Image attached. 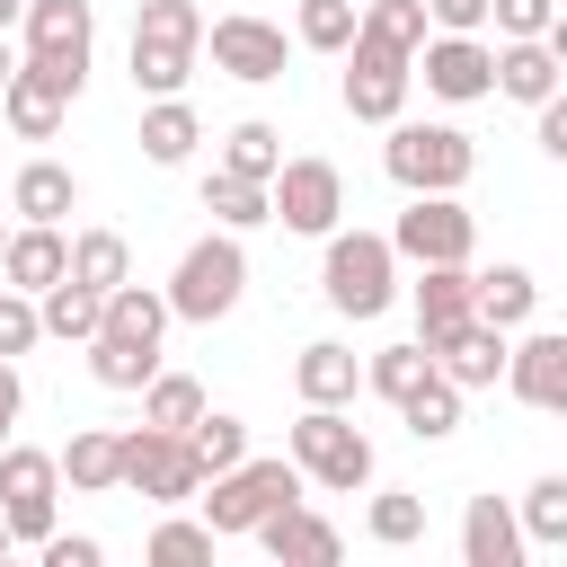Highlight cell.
<instances>
[{
	"label": "cell",
	"instance_id": "29",
	"mask_svg": "<svg viewBox=\"0 0 567 567\" xmlns=\"http://www.w3.org/2000/svg\"><path fill=\"white\" fill-rule=\"evenodd\" d=\"M470 284H478V319H487V328H505V337H514V328L540 310V284H532V266H487V275L470 266Z\"/></svg>",
	"mask_w": 567,
	"mask_h": 567
},
{
	"label": "cell",
	"instance_id": "49",
	"mask_svg": "<svg viewBox=\"0 0 567 567\" xmlns=\"http://www.w3.org/2000/svg\"><path fill=\"white\" fill-rule=\"evenodd\" d=\"M9 71H18V53H9V27H0V89H9Z\"/></svg>",
	"mask_w": 567,
	"mask_h": 567
},
{
	"label": "cell",
	"instance_id": "52",
	"mask_svg": "<svg viewBox=\"0 0 567 567\" xmlns=\"http://www.w3.org/2000/svg\"><path fill=\"white\" fill-rule=\"evenodd\" d=\"M0 248H9V221H0Z\"/></svg>",
	"mask_w": 567,
	"mask_h": 567
},
{
	"label": "cell",
	"instance_id": "23",
	"mask_svg": "<svg viewBox=\"0 0 567 567\" xmlns=\"http://www.w3.org/2000/svg\"><path fill=\"white\" fill-rule=\"evenodd\" d=\"M505 346H514L505 328L470 319V328H452V337L434 346V363H443V372H452L461 390H496V381H505Z\"/></svg>",
	"mask_w": 567,
	"mask_h": 567
},
{
	"label": "cell",
	"instance_id": "35",
	"mask_svg": "<svg viewBox=\"0 0 567 567\" xmlns=\"http://www.w3.org/2000/svg\"><path fill=\"white\" fill-rule=\"evenodd\" d=\"M514 514H523V540L532 549H567V470H540Z\"/></svg>",
	"mask_w": 567,
	"mask_h": 567
},
{
	"label": "cell",
	"instance_id": "4",
	"mask_svg": "<svg viewBox=\"0 0 567 567\" xmlns=\"http://www.w3.org/2000/svg\"><path fill=\"white\" fill-rule=\"evenodd\" d=\"M204 53V9L195 0H142L133 9V89L142 97H177L195 80Z\"/></svg>",
	"mask_w": 567,
	"mask_h": 567
},
{
	"label": "cell",
	"instance_id": "44",
	"mask_svg": "<svg viewBox=\"0 0 567 567\" xmlns=\"http://www.w3.org/2000/svg\"><path fill=\"white\" fill-rule=\"evenodd\" d=\"M532 115H540V151H549V159L567 168V80H558V89H549V97H540Z\"/></svg>",
	"mask_w": 567,
	"mask_h": 567
},
{
	"label": "cell",
	"instance_id": "50",
	"mask_svg": "<svg viewBox=\"0 0 567 567\" xmlns=\"http://www.w3.org/2000/svg\"><path fill=\"white\" fill-rule=\"evenodd\" d=\"M18 18H27V0H0V27H18Z\"/></svg>",
	"mask_w": 567,
	"mask_h": 567
},
{
	"label": "cell",
	"instance_id": "45",
	"mask_svg": "<svg viewBox=\"0 0 567 567\" xmlns=\"http://www.w3.org/2000/svg\"><path fill=\"white\" fill-rule=\"evenodd\" d=\"M106 558V540H89V532H53L44 540V567H97Z\"/></svg>",
	"mask_w": 567,
	"mask_h": 567
},
{
	"label": "cell",
	"instance_id": "41",
	"mask_svg": "<svg viewBox=\"0 0 567 567\" xmlns=\"http://www.w3.org/2000/svg\"><path fill=\"white\" fill-rule=\"evenodd\" d=\"M151 558H159V567H186V558H213V523H204V514H195V523H186V514H168V523L151 532Z\"/></svg>",
	"mask_w": 567,
	"mask_h": 567
},
{
	"label": "cell",
	"instance_id": "21",
	"mask_svg": "<svg viewBox=\"0 0 567 567\" xmlns=\"http://www.w3.org/2000/svg\"><path fill=\"white\" fill-rule=\"evenodd\" d=\"M0 275H9L18 292L62 284V275H71V239H62V221H18V230H9V248H0Z\"/></svg>",
	"mask_w": 567,
	"mask_h": 567
},
{
	"label": "cell",
	"instance_id": "25",
	"mask_svg": "<svg viewBox=\"0 0 567 567\" xmlns=\"http://www.w3.org/2000/svg\"><path fill=\"white\" fill-rule=\"evenodd\" d=\"M558 80H567V71H558V53H549L540 35H514V44H496V97H514V106H540Z\"/></svg>",
	"mask_w": 567,
	"mask_h": 567
},
{
	"label": "cell",
	"instance_id": "8",
	"mask_svg": "<svg viewBox=\"0 0 567 567\" xmlns=\"http://www.w3.org/2000/svg\"><path fill=\"white\" fill-rule=\"evenodd\" d=\"M0 514H9V540L44 549L53 540V514H62V461L9 434L0 443Z\"/></svg>",
	"mask_w": 567,
	"mask_h": 567
},
{
	"label": "cell",
	"instance_id": "10",
	"mask_svg": "<svg viewBox=\"0 0 567 567\" xmlns=\"http://www.w3.org/2000/svg\"><path fill=\"white\" fill-rule=\"evenodd\" d=\"M124 487H133L142 505H195L204 461H195L186 434H168V425H133V434H124Z\"/></svg>",
	"mask_w": 567,
	"mask_h": 567
},
{
	"label": "cell",
	"instance_id": "28",
	"mask_svg": "<svg viewBox=\"0 0 567 567\" xmlns=\"http://www.w3.org/2000/svg\"><path fill=\"white\" fill-rule=\"evenodd\" d=\"M195 142H204V124H195L186 97H151V106H142V159H151V168L195 159Z\"/></svg>",
	"mask_w": 567,
	"mask_h": 567
},
{
	"label": "cell",
	"instance_id": "38",
	"mask_svg": "<svg viewBox=\"0 0 567 567\" xmlns=\"http://www.w3.org/2000/svg\"><path fill=\"white\" fill-rule=\"evenodd\" d=\"M186 443H195V461H204V478H213V470H230V461H248V425H239L230 408H204V416L186 425Z\"/></svg>",
	"mask_w": 567,
	"mask_h": 567
},
{
	"label": "cell",
	"instance_id": "6",
	"mask_svg": "<svg viewBox=\"0 0 567 567\" xmlns=\"http://www.w3.org/2000/svg\"><path fill=\"white\" fill-rule=\"evenodd\" d=\"M381 168L408 186V195H461L470 186V168H478V142L461 133V124H390V142H381Z\"/></svg>",
	"mask_w": 567,
	"mask_h": 567
},
{
	"label": "cell",
	"instance_id": "26",
	"mask_svg": "<svg viewBox=\"0 0 567 567\" xmlns=\"http://www.w3.org/2000/svg\"><path fill=\"white\" fill-rule=\"evenodd\" d=\"M71 204H80V177H71L62 159H27V168L9 177V213H18V221H62Z\"/></svg>",
	"mask_w": 567,
	"mask_h": 567
},
{
	"label": "cell",
	"instance_id": "22",
	"mask_svg": "<svg viewBox=\"0 0 567 567\" xmlns=\"http://www.w3.org/2000/svg\"><path fill=\"white\" fill-rule=\"evenodd\" d=\"M292 390H301L310 408H346V399L363 390V363H354V346H337V337H310V346L292 354Z\"/></svg>",
	"mask_w": 567,
	"mask_h": 567
},
{
	"label": "cell",
	"instance_id": "7",
	"mask_svg": "<svg viewBox=\"0 0 567 567\" xmlns=\"http://www.w3.org/2000/svg\"><path fill=\"white\" fill-rule=\"evenodd\" d=\"M239 292H248V248H239V230H213V239H195V248L177 257V275H168V319L213 328V319L239 310Z\"/></svg>",
	"mask_w": 567,
	"mask_h": 567
},
{
	"label": "cell",
	"instance_id": "33",
	"mask_svg": "<svg viewBox=\"0 0 567 567\" xmlns=\"http://www.w3.org/2000/svg\"><path fill=\"white\" fill-rule=\"evenodd\" d=\"M221 168H230V177L275 186V168H284V133H275V124H257V115H248V124H230V133H221Z\"/></svg>",
	"mask_w": 567,
	"mask_h": 567
},
{
	"label": "cell",
	"instance_id": "43",
	"mask_svg": "<svg viewBox=\"0 0 567 567\" xmlns=\"http://www.w3.org/2000/svg\"><path fill=\"white\" fill-rule=\"evenodd\" d=\"M558 18V0H487V27H496V44H514V35H540Z\"/></svg>",
	"mask_w": 567,
	"mask_h": 567
},
{
	"label": "cell",
	"instance_id": "14",
	"mask_svg": "<svg viewBox=\"0 0 567 567\" xmlns=\"http://www.w3.org/2000/svg\"><path fill=\"white\" fill-rule=\"evenodd\" d=\"M408 80H416V62L408 53H390V44H346V115L354 124H399L408 115Z\"/></svg>",
	"mask_w": 567,
	"mask_h": 567
},
{
	"label": "cell",
	"instance_id": "20",
	"mask_svg": "<svg viewBox=\"0 0 567 567\" xmlns=\"http://www.w3.org/2000/svg\"><path fill=\"white\" fill-rule=\"evenodd\" d=\"M461 558H470V567H523V558H532L523 514H514L505 496H470V505H461Z\"/></svg>",
	"mask_w": 567,
	"mask_h": 567
},
{
	"label": "cell",
	"instance_id": "1",
	"mask_svg": "<svg viewBox=\"0 0 567 567\" xmlns=\"http://www.w3.org/2000/svg\"><path fill=\"white\" fill-rule=\"evenodd\" d=\"M159 337H168V292H151V284H115L106 292V319H97V337H89V372L106 381V390H142L151 372H159Z\"/></svg>",
	"mask_w": 567,
	"mask_h": 567
},
{
	"label": "cell",
	"instance_id": "17",
	"mask_svg": "<svg viewBox=\"0 0 567 567\" xmlns=\"http://www.w3.org/2000/svg\"><path fill=\"white\" fill-rule=\"evenodd\" d=\"M248 540H257L275 567H337V558H346V532H337L328 514H310V505H275Z\"/></svg>",
	"mask_w": 567,
	"mask_h": 567
},
{
	"label": "cell",
	"instance_id": "18",
	"mask_svg": "<svg viewBox=\"0 0 567 567\" xmlns=\"http://www.w3.org/2000/svg\"><path fill=\"white\" fill-rule=\"evenodd\" d=\"M408 301H416V337H425V354H434L452 328L478 319V284H470V266H416Z\"/></svg>",
	"mask_w": 567,
	"mask_h": 567
},
{
	"label": "cell",
	"instance_id": "42",
	"mask_svg": "<svg viewBox=\"0 0 567 567\" xmlns=\"http://www.w3.org/2000/svg\"><path fill=\"white\" fill-rule=\"evenodd\" d=\"M44 337V310H35V292H18V284H0V354L18 363L27 346Z\"/></svg>",
	"mask_w": 567,
	"mask_h": 567
},
{
	"label": "cell",
	"instance_id": "13",
	"mask_svg": "<svg viewBox=\"0 0 567 567\" xmlns=\"http://www.w3.org/2000/svg\"><path fill=\"white\" fill-rule=\"evenodd\" d=\"M204 44H213V71H221V80H248V89L284 80V62H292L284 27H275V18H248V9L213 18V27H204Z\"/></svg>",
	"mask_w": 567,
	"mask_h": 567
},
{
	"label": "cell",
	"instance_id": "9",
	"mask_svg": "<svg viewBox=\"0 0 567 567\" xmlns=\"http://www.w3.org/2000/svg\"><path fill=\"white\" fill-rule=\"evenodd\" d=\"M390 248L408 266H470L478 248V213L461 195H408V213L390 221Z\"/></svg>",
	"mask_w": 567,
	"mask_h": 567
},
{
	"label": "cell",
	"instance_id": "11",
	"mask_svg": "<svg viewBox=\"0 0 567 567\" xmlns=\"http://www.w3.org/2000/svg\"><path fill=\"white\" fill-rule=\"evenodd\" d=\"M27 62L35 71H53L62 89H80L89 80V53H97V9L89 0H27Z\"/></svg>",
	"mask_w": 567,
	"mask_h": 567
},
{
	"label": "cell",
	"instance_id": "2",
	"mask_svg": "<svg viewBox=\"0 0 567 567\" xmlns=\"http://www.w3.org/2000/svg\"><path fill=\"white\" fill-rule=\"evenodd\" d=\"M301 461L292 452H275V461H230V470H213L204 487H195V505H204V523H213V540H239V532H257L275 505H301Z\"/></svg>",
	"mask_w": 567,
	"mask_h": 567
},
{
	"label": "cell",
	"instance_id": "24",
	"mask_svg": "<svg viewBox=\"0 0 567 567\" xmlns=\"http://www.w3.org/2000/svg\"><path fill=\"white\" fill-rule=\"evenodd\" d=\"M53 461H62V478H71L80 496H115V487H124V434H106V425H80Z\"/></svg>",
	"mask_w": 567,
	"mask_h": 567
},
{
	"label": "cell",
	"instance_id": "12",
	"mask_svg": "<svg viewBox=\"0 0 567 567\" xmlns=\"http://www.w3.org/2000/svg\"><path fill=\"white\" fill-rule=\"evenodd\" d=\"M266 195H275V221L301 230V239H328V230L346 221V177H337V159H319V151L284 159Z\"/></svg>",
	"mask_w": 567,
	"mask_h": 567
},
{
	"label": "cell",
	"instance_id": "47",
	"mask_svg": "<svg viewBox=\"0 0 567 567\" xmlns=\"http://www.w3.org/2000/svg\"><path fill=\"white\" fill-rule=\"evenodd\" d=\"M18 408H27V381H18V363L0 354V443L18 434Z\"/></svg>",
	"mask_w": 567,
	"mask_h": 567
},
{
	"label": "cell",
	"instance_id": "3",
	"mask_svg": "<svg viewBox=\"0 0 567 567\" xmlns=\"http://www.w3.org/2000/svg\"><path fill=\"white\" fill-rule=\"evenodd\" d=\"M319 292H328L337 319H381L399 301V248H390V230H328Z\"/></svg>",
	"mask_w": 567,
	"mask_h": 567
},
{
	"label": "cell",
	"instance_id": "39",
	"mask_svg": "<svg viewBox=\"0 0 567 567\" xmlns=\"http://www.w3.org/2000/svg\"><path fill=\"white\" fill-rule=\"evenodd\" d=\"M363 532H372L381 549H408V540H425V496H408V487H381V496H372V514H363Z\"/></svg>",
	"mask_w": 567,
	"mask_h": 567
},
{
	"label": "cell",
	"instance_id": "34",
	"mask_svg": "<svg viewBox=\"0 0 567 567\" xmlns=\"http://www.w3.org/2000/svg\"><path fill=\"white\" fill-rule=\"evenodd\" d=\"M195 416H204V381H195V372H151V381H142V425L186 434Z\"/></svg>",
	"mask_w": 567,
	"mask_h": 567
},
{
	"label": "cell",
	"instance_id": "32",
	"mask_svg": "<svg viewBox=\"0 0 567 567\" xmlns=\"http://www.w3.org/2000/svg\"><path fill=\"white\" fill-rule=\"evenodd\" d=\"M204 213H213L221 230H257V221H275V195H266L257 177H230V168H213V177H204Z\"/></svg>",
	"mask_w": 567,
	"mask_h": 567
},
{
	"label": "cell",
	"instance_id": "16",
	"mask_svg": "<svg viewBox=\"0 0 567 567\" xmlns=\"http://www.w3.org/2000/svg\"><path fill=\"white\" fill-rule=\"evenodd\" d=\"M505 390L540 416H567V328H532L505 346Z\"/></svg>",
	"mask_w": 567,
	"mask_h": 567
},
{
	"label": "cell",
	"instance_id": "51",
	"mask_svg": "<svg viewBox=\"0 0 567 567\" xmlns=\"http://www.w3.org/2000/svg\"><path fill=\"white\" fill-rule=\"evenodd\" d=\"M9 549H18V540H9V514H0V558H9Z\"/></svg>",
	"mask_w": 567,
	"mask_h": 567
},
{
	"label": "cell",
	"instance_id": "46",
	"mask_svg": "<svg viewBox=\"0 0 567 567\" xmlns=\"http://www.w3.org/2000/svg\"><path fill=\"white\" fill-rule=\"evenodd\" d=\"M425 18H434L443 35H478V27H487V0H425Z\"/></svg>",
	"mask_w": 567,
	"mask_h": 567
},
{
	"label": "cell",
	"instance_id": "31",
	"mask_svg": "<svg viewBox=\"0 0 567 567\" xmlns=\"http://www.w3.org/2000/svg\"><path fill=\"white\" fill-rule=\"evenodd\" d=\"M354 35H363V44H390V53H408V62H416V44L434 35V18H425V0H363Z\"/></svg>",
	"mask_w": 567,
	"mask_h": 567
},
{
	"label": "cell",
	"instance_id": "48",
	"mask_svg": "<svg viewBox=\"0 0 567 567\" xmlns=\"http://www.w3.org/2000/svg\"><path fill=\"white\" fill-rule=\"evenodd\" d=\"M540 44H549V53H558V71H567V9H558V18L540 27Z\"/></svg>",
	"mask_w": 567,
	"mask_h": 567
},
{
	"label": "cell",
	"instance_id": "19",
	"mask_svg": "<svg viewBox=\"0 0 567 567\" xmlns=\"http://www.w3.org/2000/svg\"><path fill=\"white\" fill-rule=\"evenodd\" d=\"M71 97L80 89H62L53 71H35V62H18L9 71V89H0V115H9V133L18 142H53L62 133V115H71Z\"/></svg>",
	"mask_w": 567,
	"mask_h": 567
},
{
	"label": "cell",
	"instance_id": "36",
	"mask_svg": "<svg viewBox=\"0 0 567 567\" xmlns=\"http://www.w3.org/2000/svg\"><path fill=\"white\" fill-rule=\"evenodd\" d=\"M71 275H80V284H97V292H115V284L133 275L124 230H80V239H71Z\"/></svg>",
	"mask_w": 567,
	"mask_h": 567
},
{
	"label": "cell",
	"instance_id": "5",
	"mask_svg": "<svg viewBox=\"0 0 567 567\" xmlns=\"http://www.w3.org/2000/svg\"><path fill=\"white\" fill-rule=\"evenodd\" d=\"M284 452H292V461H301V478H310V487H328V496L372 487V434H354V416H346V408H310V399H301V416H292Z\"/></svg>",
	"mask_w": 567,
	"mask_h": 567
},
{
	"label": "cell",
	"instance_id": "37",
	"mask_svg": "<svg viewBox=\"0 0 567 567\" xmlns=\"http://www.w3.org/2000/svg\"><path fill=\"white\" fill-rule=\"evenodd\" d=\"M425 372H434V354H425V337H408V346H381V354L363 363V381H372V390H381L390 408H399V399H408V390H416Z\"/></svg>",
	"mask_w": 567,
	"mask_h": 567
},
{
	"label": "cell",
	"instance_id": "15",
	"mask_svg": "<svg viewBox=\"0 0 567 567\" xmlns=\"http://www.w3.org/2000/svg\"><path fill=\"white\" fill-rule=\"evenodd\" d=\"M416 71H425V89L443 97V106H470V97H496V44H478V35H425L416 44Z\"/></svg>",
	"mask_w": 567,
	"mask_h": 567
},
{
	"label": "cell",
	"instance_id": "27",
	"mask_svg": "<svg viewBox=\"0 0 567 567\" xmlns=\"http://www.w3.org/2000/svg\"><path fill=\"white\" fill-rule=\"evenodd\" d=\"M35 310H44V337L89 346V337H97V319H106V292H97V284H80V275H62V284H44V292H35Z\"/></svg>",
	"mask_w": 567,
	"mask_h": 567
},
{
	"label": "cell",
	"instance_id": "30",
	"mask_svg": "<svg viewBox=\"0 0 567 567\" xmlns=\"http://www.w3.org/2000/svg\"><path fill=\"white\" fill-rule=\"evenodd\" d=\"M399 416H408V434H416V443H452V434H461V381L434 363V372L399 399Z\"/></svg>",
	"mask_w": 567,
	"mask_h": 567
},
{
	"label": "cell",
	"instance_id": "40",
	"mask_svg": "<svg viewBox=\"0 0 567 567\" xmlns=\"http://www.w3.org/2000/svg\"><path fill=\"white\" fill-rule=\"evenodd\" d=\"M354 18H363V0H301L292 35H301L310 53H346V44H354Z\"/></svg>",
	"mask_w": 567,
	"mask_h": 567
}]
</instances>
